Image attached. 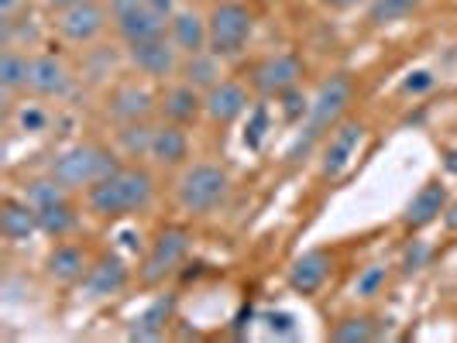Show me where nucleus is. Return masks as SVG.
<instances>
[{
	"label": "nucleus",
	"mask_w": 457,
	"mask_h": 343,
	"mask_svg": "<svg viewBox=\"0 0 457 343\" xmlns=\"http://www.w3.org/2000/svg\"><path fill=\"white\" fill-rule=\"evenodd\" d=\"M440 224H444L447 233H457V196H451V203H447V209H444Z\"/></svg>",
	"instance_id": "35"
},
{
	"label": "nucleus",
	"mask_w": 457,
	"mask_h": 343,
	"mask_svg": "<svg viewBox=\"0 0 457 343\" xmlns=\"http://www.w3.org/2000/svg\"><path fill=\"white\" fill-rule=\"evenodd\" d=\"M176 79H183L189 86H196V90H210V86H217L224 76H220V55H213V52H196V55H183V62H179V76Z\"/></svg>",
	"instance_id": "27"
},
{
	"label": "nucleus",
	"mask_w": 457,
	"mask_h": 343,
	"mask_svg": "<svg viewBox=\"0 0 457 343\" xmlns=\"http://www.w3.org/2000/svg\"><path fill=\"white\" fill-rule=\"evenodd\" d=\"M72 90V76L59 55H31V76H28V93L35 100H62Z\"/></svg>",
	"instance_id": "21"
},
{
	"label": "nucleus",
	"mask_w": 457,
	"mask_h": 343,
	"mask_svg": "<svg viewBox=\"0 0 457 343\" xmlns=\"http://www.w3.org/2000/svg\"><path fill=\"white\" fill-rule=\"evenodd\" d=\"M24 200L35 206L38 213V233H46L52 241H66L79 230L83 220V200H76V192H69L66 185H59L52 176H38L31 183H24Z\"/></svg>",
	"instance_id": "5"
},
{
	"label": "nucleus",
	"mask_w": 457,
	"mask_h": 343,
	"mask_svg": "<svg viewBox=\"0 0 457 343\" xmlns=\"http://www.w3.org/2000/svg\"><path fill=\"white\" fill-rule=\"evenodd\" d=\"M28 76H31V55L14 45L4 48L0 52V90H4V100L28 90Z\"/></svg>",
	"instance_id": "26"
},
{
	"label": "nucleus",
	"mask_w": 457,
	"mask_h": 343,
	"mask_svg": "<svg viewBox=\"0 0 457 343\" xmlns=\"http://www.w3.org/2000/svg\"><path fill=\"white\" fill-rule=\"evenodd\" d=\"M368 124L365 120H354V117H344L341 124L323 137V151H320V176L323 179H341L344 172L351 168V161L358 159V148L365 144Z\"/></svg>",
	"instance_id": "11"
},
{
	"label": "nucleus",
	"mask_w": 457,
	"mask_h": 343,
	"mask_svg": "<svg viewBox=\"0 0 457 343\" xmlns=\"http://www.w3.org/2000/svg\"><path fill=\"white\" fill-rule=\"evenodd\" d=\"M159 117L172 120V124H183V127H196L206 117V93L183 83V79L169 83L159 93Z\"/></svg>",
	"instance_id": "20"
},
{
	"label": "nucleus",
	"mask_w": 457,
	"mask_h": 343,
	"mask_svg": "<svg viewBox=\"0 0 457 343\" xmlns=\"http://www.w3.org/2000/svg\"><path fill=\"white\" fill-rule=\"evenodd\" d=\"M265 4H272V0H265Z\"/></svg>",
	"instance_id": "39"
},
{
	"label": "nucleus",
	"mask_w": 457,
	"mask_h": 343,
	"mask_svg": "<svg viewBox=\"0 0 457 343\" xmlns=\"http://www.w3.org/2000/svg\"><path fill=\"white\" fill-rule=\"evenodd\" d=\"M330 272H334V257L323 248H310V251L296 254L286 268V285L289 292H296L303 298H313L323 292V285L330 282Z\"/></svg>",
	"instance_id": "17"
},
{
	"label": "nucleus",
	"mask_w": 457,
	"mask_h": 343,
	"mask_svg": "<svg viewBox=\"0 0 457 343\" xmlns=\"http://www.w3.org/2000/svg\"><path fill=\"white\" fill-rule=\"evenodd\" d=\"M172 309H176V302L172 298H155L152 306H145L141 313H137L135 326L128 330V337L131 340H162L165 337V330H169V323H172Z\"/></svg>",
	"instance_id": "24"
},
{
	"label": "nucleus",
	"mask_w": 457,
	"mask_h": 343,
	"mask_svg": "<svg viewBox=\"0 0 457 343\" xmlns=\"http://www.w3.org/2000/svg\"><path fill=\"white\" fill-rule=\"evenodd\" d=\"M120 155H117L111 144H100V141H76L62 151H55L52 161L46 165V172L59 185H66L69 192L83 196L90 185H96L104 176H111Z\"/></svg>",
	"instance_id": "4"
},
{
	"label": "nucleus",
	"mask_w": 457,
	"mask_h": 343,
	"mask_svg": "<svg viewBox=\"0 0 457 343\" xmlns=\"http://www.w3.org/2000/svg\"><path fill=\"white\" fill-rule=\"evenodd\" d=\"M152 135H155V124L148 120H135V124H120L117 127V148L124 151V159H148V148H152Z\"/></svg>",
	"instance_id": "28"
},
{
	"label": "nucleus",
	"mask_w": 457,
	"mask_h": 343,
	"mask_svg": "<svg viewBox=\"0 0 457 343\" xmlns=\"http://www.w3.org/2000/svg\"><path fill=\"white\" fill-rule=\"evenodd\" d=\"M131 282H135L131 265L117 251H104L93 257L90 272H87L79 289L87 292V298H114V296H120Z\"/></svg>",
	"instance_id": "16"
},
{
	"label": "nucleus",
	"mask_w": 457,
	"mask_h": 343,
	"mask_svg": "<svg viewBox=\"0 0 457 343\" xmlns=\"http://www.w3.org/2000/svg\"><path fill=\"white\" fill-rule=\"evenodd\" d=\"M148 161L152 168L162 172H179L193 161V141H189V127L172 124V120H159L155 135H152V148H148Z\"/></svg>",
	"instance_id": "15"
},
{
	"label": "nucleus",
	"mask_w": 457,
	"mask_h": 343,
	"mask_svg": "<svg viewBox=\"0 0 457 343\" xmlns=\"http://www.w3.org/2000/svg\"><path fill=\"white\" fill-rule=\"evenodd\" d=\"M104 110H107V117L114 120L117 127L120 124H135V120H148L152 114H159V96L148 86L128 79V83H117L114 90L107 93Z\"/></svg>",
	"instance_id": "19"
},
{
	"label": "nucleus",
	"mask_w": 457,
	"mask_h": 343,
	"mask_svg": "<svg viewBox=\"0 0 457 343\" xmlns=\"http://www.w3.org/2000/svg\"><path fill=\"white\" fill-rule=\"evenodd\" d=\"M93 265V254L79 244V241H55L52 248H48L46 261H42V268H46V278L48 282H55V285H62V289H72V285H83V278L90 272Z\"/></svg>",
	"instance_id": "14"
},
{
	"label": "nucleus",
	"mask_w": 457,
	"mask_h": 343,
	"mask_svg": "<svg viewBox=\"0 0 457 343\" xmlns=\"http://www.w3.org/2000/svg\"><path fill=\"white\" fill-rule=\"evenodd\" d=\"M111 18L124 45L169 35V14L155 0H111Z\"/></svg>",
	"instance_id": "9"
},
{
	"label": "nucleus",
	"mask_w": 457,
	"mask_h": 343,
	"mask_svg": "<svg viewBox=\"0 0 457 343\" xmlns=\"http://www.w3.org/2000/svg\"><path fill=\"white\" fill-rule=\"evenodd\" d=\"M447 203H451V189H447V183H444V179H427V183L412 192V200L406 203V209H403L399 224L410 230V233H420V230L440 224V216H444Z\"/></svg>",
	"instance_id": "18"
},
{
	"label": "nucleus",
	"mask_w": 457,
	"mask_h": 343,
	"mask_svg": "<svg viewBox=\"0 0 457 343\" xmlns=\"http://www.w3.org/2000/svg\"><path fill=\"white\" fill-rule=\"evenodd\" d=\"M169 38L183 55H196V52H210V28H206V14L193 11V7H179L169 18Z\"/></svg>",
	"instance_id": "22"
},
{
	"label": "nucleus",
	"mask_w": 457,
	"mask_h": 343,
	"mask_svg": "<svg viewBox=\"0 0 457 343\" xmlns=\"http://www.w3.org/2000/svg\"><path fill=\"white\" fill-rule=\"evenodd\" d=\"M423 7V0H368V24L386 28L403 18H410Z\"/></svg>",
	"instance_id": "30"
},
{
	"label": "nucleus",
	"mask_w": 457,
	"mask_h": 343,
	"mask_svg": "<svg viewBox=\"0 0 457 343\" xmlns=\"http://www.w3.org/2000/svg\"><path fill=\"white\" fill-rule=\"evenodd\" d=\"M189 251H193V230L186 224H165L155 230V237L148 241V248L141 254L135 282L141 289H159L183 268Z\"/></svg>",
	"instance_id": "6"
},
{
	"label": "nucleus",
	"mask_w": 457,
	"mask_h": 343,
	"mask_svg": "<svg viewBox=\"0 0 457 343\" xmlns=\"http://www.w3.org/2000/svg\"><path fill=\"white\" fill-rule=\"evenodd\" d=\"M48 114L38 107V103H28V107H21V124L24 127H31V131H42L46 127Z\"/></svg>",
	"instance_id": "32"
},
{
	"label": "nucleus",
	"mask_w": 457,
	"mask_h": 343,
	"mask_svg": "<svg viewBox=\"0 0 457 343\" xmlns=\"http://www.w3.org/2000/svg\"><path fill=\"white\" fill-rule=\"evenodd\" d=\"M434 86V76L430 72H412L410 79L403 83V93H427Z\"/></svg>",
	"instance_id": "33"
},
{
	"label": "nucleus",
	"mask_w": 457,
	"mask_h": 343,
	"mask_svg": "<svg viewBox=\"0 0 457 343\" xmlns=\"http://www.w3.org/2000/svg\"><path fill=\"white\" fill-rule=\"evenodd\" d=\"M155 196H159L155 172L141 161H120L111 176H104L96 185H90L79 200L93 220L117 224V220H131L137 213L152 209Z\"/></svg>",
	"instance_id": "1"
},
{
	"label": "nucleus",
	"mask_w": 457,
	"mask_h": 343,
	"mask_svg": "<svg viewBox=\"0 0 457 343\" xmlns=\"http://www.w3.org/2000/svg\"><path fill=\"white\" fill-rule=\"evenodd\" d=\"M389 278H392L389 265H365L361 272L354 274L351 292H354V298H358V302H375V298L389 289Z\"/></svg>",
	"instance_id": "29"
},
{
	"label": "nucleus",
	"mask_w": 457,
	"mask_h": 343,
	"mask_svg": "<svg viewBox=\"0 0 457 343\" xmlns=\"http://www.w3.org/2000/svg\"><path fill=\"white\" fill-rule=\"evenodd\" d=\"M327 337L334 343H371L378 340V320L371 313H344L337 320L330 323Z\"/></svg>",
	"instance_id": "25"
},
{
	"label": "nucleus",
	"mask_w": 457,
	"mask_h": 343,
	"mask_svg": "<svg viewBox=\"0 0 457 343\" xmlns=\"http://www.w3.org/2000/svg\"><path fill=\"white\" fill-rule=\"evenodd\" d=\"M323 7H330V11H347V7H354V4H361V0H320Z\"/></svg>",
	"instance_id": "37"
},
{
	"label": "nucleus",
	"mask_w": 457,
	"mask_h": 343,
	"mask_svg": "<svg viewBox=\"0 0 457 343\" xmlns=\"http://www.w3.org/2000/svg\"><path fill=\"white\" fill-rule=\"evenodd\" d=\"M48 11H62V7H72V4H83V0H42Z\"/></svg>",
	"instance_id": "38"
},
{
	"label": "nucleus",
	"mask_w": 457,
	"mask_h": 343,
	"mask_svg": "<svg viewBox=\"0 0 457 343\" xmlns=\"http://www.w3.org/2000/svg\"><path fill=\"white\" fill-rule=\"evenodd\" d=\"M444 168H447V176L457 179V148H447V151H444Z\"/></svg>",
	"instance_id": "36"
},
{
	"label": "nucleus",
	"mask_w": 457,
	"mask_h": 343,
	"mask_svg": "<svg viewBox=\"0 0 457 343\" xmlns=\"http://www.w3.org/2000/svg\"><path fill=\"white\" fill-rule=\"evenodd\" d=\"M210 28V52L220 59L241 55L254 35V11L245 0H217L206 14Z\"/></svg>",
	"instance_id": "7"
},
{
	"label": "nucleus",
	"mask_w": 457,
	"mask_h": 343,
	"mask_svg": "<svg viewBox=\"0 0 457 343\" xmlns=\"http://www.w3.org/2000/svg\"><path fill=\"white\" fill-rule=\"evenodd\" d=\"M31 233H38V213L24 196H4L0 200V237L11 244H21Z\"/></svg>",
	"instance_id": "23"
},
{
	"label": "nucleus",
	"mask_w": 457,
	"mask_h": 343,
	"mask_svg": "<svg viewBox=\"0 0 457 343\" xmlns=\"http://www.w3.org/2000/svg\"><path fill=\"white\" fill-rule=\"evenodd\" d=\"M275 107H278V114H282V120H286L289 127H299V124L306 120V114H310V96L303 93V86H296V90L282 93V96L275 100Z\"/></svg>",
	"instance_id": "31"
},
{
	"label": "nucleus",
	"mask_w": 457,
	"mask_h": 343,
	"mask_svg": "<svg viewBox=\"0 0 457 343\" xmlns=\"http://www.w3.org/2000/svg\"><path fill=\"white\" fill-rule=\"evenodd\" d=\"M354 79L347 76V72H334V76H327L317 93L310 96V114L306 120L296 127V137H293V148L286 151V159L289 161H299L306 159L313 148H320L323 137L330 135L337 124H341L347 110H351V103H354Z\"/></svg>",
	"instance_id": "2"
},
{
	"label": "nucleus",
	"mask_w": 457,
	"mask_h": 343,
	"mask_svg": "<svg viewBox=\"0 0 457 343\" xmlns=\"http://www.w3.org/2000/svg\"><path fill=\"white\" fill-rule=\"evenodd\" d=\"M128 62L137 76L152 79V83H165V79H176L179 76V62H183V52L172 45L169 35L162 38H148V42H135L128 45Z\"/></svg>",
	"instance_id": "12"
},
{
	"label": "nucleus",
	"mask_w": 457,
	"mask_h": 343,
	"mask_svg": "<svg viewBox=\"0 0 457 343\" xmlns=\"http://www.w3.org/2000/svg\"><path fill=\"white\" fill-rule=\"evenodd\" d=\"M52 31L69 42V45H93L107 24L114 21L111 18V4H100V0H83V4H72V7H62V11H52Z\"/></svg>",
	"instance_id": "10"
},
{
	"label": "nucleus",
	"mask_w": 457,
	"mask_h": 343,
	"mask_svg": "<svg viewBox=\"0 0 457 343\" xmlns=\"http://www.w3.org/2000/svg\"><path fill=\"white\" fill-rule=\"evenodd\" d=\"M306 76V62L296 52H275V55H262L258 62L248 66V86L258 100H278L282 93L303 86Z\"/></svg>",
	"instance_id": "8"
},
{
	"label": "nucleus",
	"mask_w": 457,
	"mask_h": 343,
	"mask_svg": "<svg viewBox=\"0 0 457 343\" xmlns=\"http://www.w3.org/2000/svg\"><path fill=\"white\" fill-rule=\"evenodd\" d=\"M254 93L245 79H220L217 86L206 90V124L213 127H234L237 120L252 114Z\"/></svg>",
	"instance_id": "13"
},
{
	"label": "nucleus",
	"mask_w": 457,
	"mask_h": 343,
	"mask_svg": "<svg viewBox=\"0 0 457 343\" xmlns=\"http://www.w3.org/2000/svg\"><path fill=\"white\" fill-rule=\"evenodd\" d=\"M230 192H234V179L220 161H189L176 172V183H172L176 206L193 220L224 209Z\"/></svg>",
	"instance_id": "3"
},
{
	"label": "nucleus",
	"mask_w": 457,
	"mask_h": 343,
	"mask_svg": "<svg viewBox=\"0 0 457 343\" xmlns=\"http://www.w3.org/2000/svg\"><path fill=\"white\" fill-rule=\"evenodd\" d=\"M24 0H0V24L7 28V24L18 21V14H21Z\"/></svg>",
	"instance_id": "34"
}]
</instances>
